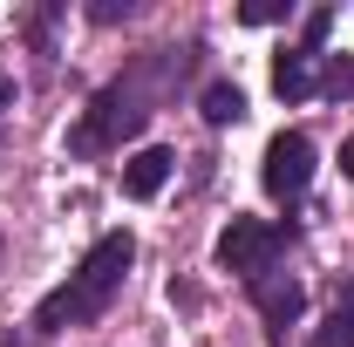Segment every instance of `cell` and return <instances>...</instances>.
I'll list each match as a JSON object with an SVG mask.
<instances>
[{
    "label": "cell",
    "mask_w": 354,
    "mask_h": 347,
    "mask_svg": "<svg viewBox=\"0 0 354 347\" xmlns=\"http://www.w3.org/2000/svg\"><path fill=\"white\" fill-rule=\"evenodd\" d=\"M130 259H136V238H130V232H102V238L82 252V265L68 272V286H55V293L35 306V327H41V334H62V327H88V320H102L109 300L123 293V279H130Z\"/></svg>",
    "instance_id": "6da1fadb"
},
{
    "label": "cell",
    "mask_w": 354,
    "mask_h": 347,
    "mask_svg": "<svg viewBox=\"0 0 354 347\" xmlns=\"http://www.w3.org/2000/svg\"><path fill=\"white\" fill-rule=\"evenodd\" d=\"M143 130V102H136L123 82H109V88H95V102H88V116L68 130V150L75 157H102V150H116L123 136Z\"/></svg>",
    "instance_id": "7a4b0ae2"
},
{
    "label": "cell",
    "mask_w": 354,
    "mask_h": 347,
    "mask_svg": "<svg viewBox=\"0 0 354 347\" xmlns=\"http://www.w3.org/2000/svg\"><path fill=\"white\" fill-rule=\"evenodd\" d=\"M279 245H286V232H279V225H266V218H232V225L218 232V265H225V272L259 279Z\"/></svg>",
    "instance_id": "3957f363"
},
{
    "label": "cell",
    "mask_w": 354,
    "mask_h": 347,
    "mask_svg": "<svg viewBox=\"0 0 354 347\" xmlns=\"http://www.w3.org/2000/svg\"><path fill=\"white\" fill-rule=\"evenodd\" d=\"M266 191L279 198V205H293L300 191L313 184V136L307 130H279L272 143H266Z\"/></svg>",
    "instance_id": "277c9868"
},
{
    "label": "cell",
    "mask_w": 354,
    "mask_h": 347,
    "mask_svg": "<svg viewBox=\"0 0 354 347\" xmlns=\"http://www.w3.org/2000/svg\"><path fill=\"white\" fill-rule=\"evenodd\" d=\"M252 286V306H259V320L272 327V341H286V327L300 320V306H307V293H300V279H279V272H259V279H245Z\"/></svg>",
    "instance_id": "5b68a950"
},
{
    "label": "cell",
    "mask_w": 354,
    "mask_h": 347,
    "mask_svg": "<svg viewBox=\"0 0 354 347\" xmlns=\"http://www.w3.org/2000/svg\"><path fill=\"white\" fill-rule=\"evenodd\" d=\"M171 171H177V157L164 150V143H143L136 157H123V191H130L136 205H150L164 184H171Z\"/></svg>",
    "instance_id": "8992f818"
},
{
    "label": "cell",
    "mask_w": 354,
    "mask_h": 347,
    "mask_svg": "<svg viewBox=\"0 0 354 347\" xmlns=\"http://www.w3.org/2000/svg\"><path fill=\"white\" fill-rule=\"evenodd\" d=\"M313 88H320V75H313V55L286 48V55L272 62V95H279V102H307Z\"/></svg>",
    "instance_id": "52a82bcc"
},
{
    "label": "cell",
    "mask_w": 354,
    "mask_h": 347,
    "mask_svg": "<svg viewBox=\"0 0 354 347\" xmlns=\"http://www.w3.org/2000/svg\"><path fill=\"white\" fill-rule=\"evenodd\" d=\"M198 109H205V123H212V130H225V123H239V116H245V95H239V82H212Z\"/></svg>",
    "instance_id": "ba28073f"
},
{
    "label": "cell",
    "mask_w": 354,
    "mask_h": 347,
    "mask_svg": "<svg viewBox=\"0 0 354 347\" xmlns=\"http://www.w3.org/2000/svg\"><path fill=\"white\" fill-rule=\"evenodd\" d=\"M313 347H354V293H348L341 306H334L327 320H320V334H313Z\"/></svg>",
    "instance_id": "9c48e42d"
},
{
    "label": "cell",
    "mask_w": 354,
    "mask_h": 347,
    "mask_svg": "<svg viewBox=\"0 0 354 347\" xmlns=\"http://www.w3.org/2000/svg\"><path fill=\"white\" fill-rule=\"evenodd\" d=\"M320 95H334V102H348V95H354V55H334V62H327Z\"/></svg>",
    "instance_id": "30bf717a"
},
{
    "label": "cell",
    "mask_w": 354,
    "mask_h": 347,
    "mask_svg": "<svg viewBox=\"0 0 354 347\" xmlns=\"http://www.w3.org/2000/svg\"><path fill=\"white\" fill-rule=\"evenodd\" d=\"M239 21H245V28H272V21H286V0H245Z\"/></svg>",
    "instance_id": "8fae6325"
},
{
    "label": "cell",
    "mask_w": 354,
    "mask_h": 347,
    "mask_svg": "<svg viewBox=\"0 0 354 347\" xmlns=\"http://www.w3.org/2000/svg\"><path fill=\"white\" fill-rule=\"evenodd\" d=\"M327 28H334V14H327V7H313V14H307V28H300V55H313V48L327 41Z\"/></svg>",
    "instance_id": "7c38bea8"
},
{
    "label": "cell",
    "mask_w": 354,
    "mask_h": 347,
    "mask_svg": "<svg viewBox=\"0 0 354 347\" xmlns=\"http://www.w3.org/2000/svg\"><path fill=\"white\" fill-rule=\"evenodd\" d=\"M88 21H95V28H116V21H130V0H95Z\"/></svg>",
    "instance_id": "4fadbf2b"
},
{
    "label": "cell",
    "mask_w": 354,
    "mask_h": 347,
    "mask_svg": "<svg viewBox=\"0 0 354 347\" xmlns=\"http://www.w3.org/2000/svg\"><path fill=\"white\" fill-rule=\"evenodd\" d=\"M0 109H14V75H0Z\"/></svg>",
    "instance_id": "5bb4252c"
},
{
    "label": "cell",
    "mask_w": 354,
    "mask_h": 347,
    "mask_svg": "<svg viewBox=\"0 0 354 347\" xmlns=\"http://www.w3.org/2000/svg\"><path fill=\"white\" fill-rule=\"evenodd\" d=\"M341 171L354 177V136H348V143H341Z\"/></svg>",
    "instance_id": "9a60e30c"
},
{
    "label": "cell",
    "mask_w": 354,
    "mask_h": 347,
    "mask_svg": "<svg viewBox=\"0 0 354 347\" xmlns=\"http://www.w3.org/2000/svg\"><path fill=\"white\" fill-rule=\"evenodd\" d=\"M0 252H7V238H0Z\"/></svg>",
    "instance_id": "2e32d148"
},
{
    "label": "cell",
    "mask_w": 354,
    "mask_h": 347,
    "mask_svg": "<svg viewBox=\"0 0 354 347\" xmlns=\"http://www.w3.org/2000/svg\"><path fill=\"white\" fill-rule=\"evenodd\" d=\"M7 347H14V341H7Z\"/></svg>",
    "instance_id": "e0dca14e"
}]
</instances>
